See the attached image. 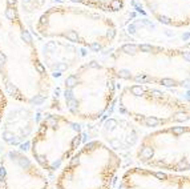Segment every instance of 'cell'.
Listing matches in <instances>:
<instances>
[{"mask_svg": "<svg viewBox=\"0 0 190 189\" xmlns=\"http://www.w3.org/2000/svg\"><path fill=\"white\" fill-rule=\"evenodd\" d=\"M0 83L17 103L51 105L55 84L41 61L37 38L20 13L19 0H0Z\"/></svg>", "mask_w": 190, "mask_h": 189, "instance_id": "6da1fadb", "label": "cell"}, {"mask_svg": "<svg viewBox=\"0 0 190 189\" xmlns=\"http://www.w3.org/2000/svg\"><path fill=\"white\" fill-rule=\"evenodd\" d=\"M21 16L40 40L59 39L94 55L114 47L121 32L113 15L67 0H53L36 15Z\"/></svg>", "mask_w": 190, "mask_h": 189, "instance_id": "7a4b0ae2", "label": "cell"}, {"mask_svg": "<svg viewBox=\"0 0 190 189\" xmlns=\"http://www.w3.org/2000/svg\"><path fill=\"white\" fill-rule=\"evenodd\" d=\"M120 83L190 92V49L124 41L104 52Z\"/></svg>", "mask_w": 190, "mask_h": 189, "instance_id": "3957f363", "label": "cell"}, {"mask_svg": "<svg viewBox=\"0 0 190 189\" xmlns=\"http://www.w3.org/2000/svg\"><path fill=\"white\" fill-rule=\"evenodd\" d=\"M119 92V80L114 76L104 52L90 55L56 85L59 110L81 123L100 120L110 109Z\"/></svg>", "mask_w": 190, "mask_h": 189, "instance_id": "277c9868", "label": "cell"}, {"mask_svg": "<svg viewBox=\"0 0 190 189\" xmlns=\"http://www.w3.org/2000/svg\"><path fill=\"white\" fill-rule=\"evenodd\" d=\"M114 103L122 117L142 129L190 124V92L181 94L157 85L125 83Z\"/></svg>", "mask_w": 190, "mask_h": 189, "instance_id": "5b68a950", "label": "cell"}, {"mask_svg": "<svg viewBox=\"0 0 190 189\" xmlns=\"http://www.w3.org/2000/svg\"><path fill=\"white\" fill-rule=\"evenodd\" d=\"M122 167L117 151L100 139L84 141L55 174L56 189H114Z\"/></svg>", "mask_w": 190, "mask_h": 189, "instance_id": "8992f818", "label": "cell"}, {"mask_svg": "<svg viewBox=\"0 0 190 189\" xmlns=\"http://www.w3.org/2000/svg\"><path fill=\"white\" fill-rule=\"evenodd\" d=\"M29 142L33 161L48 176H55L84 142V126L64 112L49 109L43 113Z\"/></svg>", "mask_w": 190, "mask_h": 189, "instance_id": "52a82bcc", "label": "cell"}, {"mask_svg": "<svg viewBox=\"0 0 190 189\" xmlns=\"http://www.w3.org/2000/svg\"><path fill=\"white\" fill-rule=\"evenodd\" d=\"M140 167L171 173H190V124L149 131L136 147Z\"/></svg>", "mask_w": 190, "mask_h": 189, "instance_id": "ba28073f", "label": "cell"}, {"mask_svg": "<svg viewBox=\"0 0 190 189\" xmlns=\"http://www.w3.org/2000/svg\"><path fill=\"white\" fill-rule=\"evenodd\" d=\"M0 189H49V180L31 156L7 147L0 153Z\"/></svg>", "mask_w": 190, "mask_h": 189, "instance_id": "9c48e42d", "label": "cell"}, {"mask_svg": "<svg viewBox=\"0 0 190 189\" xmlns=\"http://www.w3.org/2000/svg\"><path fill=\"white\" fill-rule=\"evenodd\" d=\"M37 40L41 61L55 85L67 73L80 65L88 56L93 55L84 48L59 39H48V40L37 39Z\"/></svg>", "mask_w": 190, "mask_h": 189, "instance_id": "30bf717a", "label": "cell"}, {"mask_svg": "<svg viewBox=\"0 0 190 189\" xmlns=\"http://www.w3.org/2000/svg\"><path fill=\"white\" fill-rule=\"evenodd\" d=\"M116 189H190V173H171L136 165L121 172Z\"/></svg>", "mask_w": 190, "mask_h": 189, "instance_id": "8fae6325", "label": "cell"}, {"mask_svg": "<svg viewBox=\"0 0 190 189\" xmlns=\"http://www.w3.org/2000/svg\"><path fill=\"white\" fill-rule=\"evenodd\" d=\"M16 104L17 105H13V109L7 104L0 123V139L7 147H17L27 140H31L43 116L40 112L41 108H35L17 101Z\"/></svg>", "mask_w": 190, "mask_h": 189, "instance_id": "7c38bea8", "label": "cell"}, {"mask_svg": "<svg viewBox=\"0 0 190 189\" xmlns=\"http://www.w3.org/2000/svg\"><path fill=\"white\" fill-rule=\"evenodd\" d=\"M157 24L170 29L190 28V0H138Z\"/></svg>", "mask_w": 190, "mask_h": 189, "instance_id": "4fadbf2b", "label": "cell"}, {"mask_svg": "<svg viewBox=\"0 0 190 189\" xmlns=\"http://www.w3.org/2000/svg\"><path fill=\"white\" fill-rule=\"evenodd\" d=\"M67 1L93 8L109 15H117L122 12L126 7V0H67Z\"/></svg>", "mask_w": 190, "mask_h": 189, "instance_id": "5bb4252c", "label": "cell"}]
</instances>
